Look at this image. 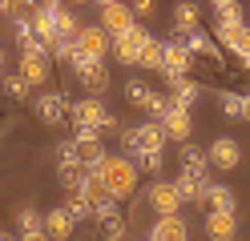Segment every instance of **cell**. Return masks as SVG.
Wrapping results in <instances>:
<instances>
[{
    "label": "cell",
    "mask_w": 250,
    "mask_h": 241,
    "mask_svg": "<svg viewBox=\"0 0 250 241\" xmlns=\"http://www.w3.org/2000/svg\"><path fill=\"white\" fill-rule=\"evenodd\" d=\"M97 177H101V185L109 189V197H113V201L129 197V193L137 189V165H133L129 157H105L101 169H97Z\"/></svg>",
    "instance_id": "1"
},
{
    "label": "cell",
    "mask_w": 250,
    "mask_h": 241,
    "mask_svg": "<svg viewBox=\"0 0 250 241\" xmlns=\"http://www.w3.org/2000/svg\"><path fill=\"white\" fill-rule=\"evenodd\" d=\"M69 117H73V125H77V133H109V129H117V117L105 109V101H97V96L73 101Z\"/></svg>",
    "instance_id": "2"
},
{
    "label": "cell",
    "mask_w": 250,
    "mask_h": 241,
    "mask_svg": "<svg viewBox=\"0 0 250 241\" xmlns=\"http://www.w3.org/2000/svg\"><path fill=\"white\" fill-rule=\"evenodd\" d=\"M105 145H101V133H77L73 141L61 145V161H81V165L89 169H101V161H105Z\"/></svg>",
    "instance_id": "3"
},
{
    "label": "cell",
    "mask_w": 250,
    "mask_h": 241,
    "mask_svg": "<svg viewBox=\"0 0 250 241\" xmlns=\"http://www.w3.org/2000/svg\"><path fill=\"white\" fill-rule=\"evenodd\" d=\"M121 141H125V153H133V157L162 153V149H166V129H162L158 121H146V125H133Z\"/></svg>",
    "instance_id": "4"
},
{
    "label": "cell",
    "mask_w": 250,
    "mask_h": 241,
    "mask_svg": "<svg viewBox=\"0 0 250 241\" xmlns=\"http://www.w3.org/2000/svg\"><path fill=\"white\" fill-rule=\"evenodd\" d=\"M77 53H81L85 60H105V53L113 48V37L101 28V24H81V32H77Z\"/></svg>",
    "instance_id": "5"
},
{
    "label": "cell",
    "mask_w": 250,
    "mask_h": 241,
    "mask_svg": "<svg viewBox=\"0 0 250 241\" xmlns=\"http://www.w3.org/2000/svg\"><path fill=\"white\" fill-rule=\"evenodd\" d=\"M125 101L137 105V109H146V112H153V121H162V112H166V105H169L158 89L146 85V80H129V85H125Z\"/></svg>",
    "instance_id": "6"
},
{
    "label": "cell",
    "mask_w": 250,
    "mask_h": 241,
    "mask_svg": "<svg viewBox=\"0 0 250 241\" xmlns=\"http://www.w3.org/2000/svg\"><path fill=\"white\" fill-rule=\"evenodd\" d=\"M190 69H194V56L186 53L178 40H166V53H162V76L174 85V80H186V76H190Z\"/></svg>",
    "instance_id": "7"
},
{
    "label": "cell",
    "mask_w": 250,
    "mask_h": 241,
    "mask_svg": "<svg viewBox=\"0 0 250 241\" xmlns=\"http://www.w3.org/2000/svg\"><path fill=\"white\" fill-rule=\"evenodd\" d=\"M182 205H186V201H182V193H178L174 181H153V185H149V209H153L158 217H178Z\"/></svg>",
    "instance_id": "8"
},
{
    "label": "cell",
    "mask_w": 250,
    "mask_h": 241,
    "mask_svg": "<svg viewBox=\"0 0 250 241\" xmlns=\"http://www.w3.org/2000/svg\"><path fill=\"white\" fill-rule=\"evenodd\" d=\"M158 125L166 129V141H178V145L190 141V129H194L190 109H182V105H174V101L166 105V112H162V121H158Z\"/></svg>",
    "instance_id": "9"
},
{
    "label": "cell",
    "mask_w": 250,
    "mask_h": 241,
    "mask_svg": "<svg viewBox=\"0 0 250 241\" xmlns=\"http://www.w3.org/2000/svg\"><path fill=\"white\" fill-rule=\"evenodd\" d=\"M146 40H149V32H146L142 24H133L129 32H121V37H113V56H117L121 64H137V56H142Z\"/></svg>",
    "instance_id": "10"
},
{
    "label": "cell",
    "mask_w": 250,
    "mask_h": 241,
    "mask_svg": "<svg viewBox=\"0 0 250 241\" xmlns=\"http://www.w3.org/2000/svg\"><path fill=\"white\" fill-rule=\"evenodd\" d=\"M97 16H101V28L109 32V37H121V32H129L133 24H137V16H133V8L129 4H101L97 8Z\"/></svg>",
    "instance_id": "11"
},
{
    "label": "cell",
    "mask_w": 250,
    "mask_h": 241,
    "mask_svg": "<svg viewBox=\"0 0 250 241\" xmlns=\"http://www.w3.org/2000/svg\"><path fill=\"white\" fill-rule=\"evenodd\" d=\"M206 157H210V165H214V169L230 173V169H238L242 149H238V141H234V137H218V141L210 145V149H206Z\"/></svg>",
    "instance_id": "12"
},
{
    "label": "cell",
    "mask_w": 250,
    "mask_h": 241,
    "mask_svg": "<svg viewBox=\"0 0 250 241\" xmlns=\"http://www.w3.org/2000/svg\"><path fill=\"white\" fill-rule=\"evenodd\" d=\"M93 217H97L101 241H125V225H129V221H125V213H121L117 205H105V209H97Z\"/></svg>",
    "instance_id": "13"
},
{
    "label": "cell",
    "mask_w": 250,
    "mask_h": 241,
    "mask_svg": "<svg viewBox=\"0 0 250 241\" xmlns=\"http://www.w3.org/2000/svg\"><path fill=\"white\" fill-rule=\"evenodd\" d=\"M73 73H77V80H81L89 93H105V89H109V69H105V60H77Z\"/></svg>",
    "instance_id": "14"
},
{
    "label": "cell",
    "mask_w": 250,
    "mask_h": 241,
    "mask_svg": "<svg viewBox=\"0 0 250 241\" xmlns=\"http://www.w3.org/2000/svg\"><path fill=\"white\" fill-rule=\"evenodd\" d=\"M214 32H218V40H222L234 56L250 64V24L246 20L242 24H230V28H214Z\"/></svg>",
    "instance_id": "15"
},
{
    "label": "cell",
    "mask_w": 250,
    "mask_h": 241,
    "mask_svg": "<svg viewBox=\"0 0 250 241\" xmlns=\"http://www.w3.org/2000/svg\"><path fill=\"white\" fill-rule=\"evenodd\" d=\"M69 101H65V93H41L37 96V117L44 121V125H61L69 117Z\"/></svg>",
    "instance_id": "16"
},
{
    "label": "cell",
    "mask_w": 250,
    "mask_h": 241,
    "mask_svg": "<svg viewBox=\"0 0 250 241\" xmlns=\"http://www.w3.org/2000/svg\"><path fill=\"white\" fill-rule=\"evenodd\" d=\"M174 185H178V193H182V201L198 205V201H206V189H210V173H190V169H182Z\"/></svg>",
    "instance_id": "17"
},
{
    "label": "cell",
    "mask_w": 250,
    "mask_h": 241,
    "mask_svg": "<svg viewBox=\"0 0 250 241\" xmlns=\"http://www.w3.org/2000/svg\"><path fill=\"white\" fill-rule=\"evenodd\" d=\"M57 173H61V185H65L69 193H85V185L93 181V173H97V169L81 165V161H61Z\"/></svg>",
    "instance_id": "18"
},
{
    "label": "cell",
    "mask_w": 250,
    "mask_h": 241,
    "mask_svg": "<svg viewBox=\"0 0 250 241\" xmlns=\"http://www.w3.org/2000/svg\"><path fill=\"white\" fill-rule=\"evenodd\" d=\"M17 73L24 76L28 89H33V85H44V80H49V53H24Z\"/></svg>",
    "instance_id": "19"
},
{
    "label": "cell",
    "mask_w": 250,
    "mask_h": 241,
    "mask_svg": "<svg viewBox=\"0 0 250 241\" xmlns=\"http://www.w3.org/2000/svg\"><path fill=\"white\" fill-rule=\"evenodd\" d=\"M210 209V213H238V201H234V189L230 185H222V181H210V189H206V201H202Z\"/></svg>",
    "instance_id": "20"
},
{
    "label": "cell",
    "mask_w": 250,
    "mask_h": 241,
    "mask_svg": "<svg viewBox=\"0 0 250 241\" xmlns=\"http://www.w3.org/2000/svg\"><path fill=\"white\" fill-rule=\"evenodd\" d=\"M77 233V221L65 213V205H57L53 213H44V237L49 241H69Z\"/></svg>",
    "instance_id": "21"
},
{
    "label": "cell",
    "mask_w": 250,
    "mask_h": 241,
    "mask_svg": "<svg viewBox=\"0 0 250 241\" xmlns=\"http://www.w3.org/2000/svg\"><path fill=\"white\" fill-rule=\"evenodd\" d=\"M146 241H190V229H186L182 217H158Z\"/></svg>",
    "instance_id": "22"
},
{
    "label": "cell",
    "mask_w": 250,
    "mask_h": 241,
    "mask_svg": "<svg viewBox=\"0 0 250 241\" xmlns=\"http://www.w3.org/2000/svg\"><path fill=\"white\" fill-rule=\"evenodd\" d=\"M206 237L210 241H234L238 237V221L230 213H206Z\"/></svg>",
    "instance_id": "23"
},
{
    "label": "cell",
    "mask_w": 250,
    "mask_h": 241,
    "mask_svg": "<svg viewBox=\"0 0 250 241\" xmlns=\"http://www.w3.org/2000/svg\"><path fill=\"white\" fill-rule=\"evenodd\" d=\"M210 12H214V28H230V24H242L246 20L242 4H234V0H214Z\"/></svg>",
    "instance_id": "24"
},
{
    "label": "cell",
    "mask_w": 250,
    "mask_h": 241,
    "mask_svg": "<svg viewBox=\"0 0 250 241\" xmlns=\"http://www.w3.org/2000/svg\"><path fill=\"white\" fill-rule=\"evenodd\" d=\"M178 157H182V169H190V173H210V157H206V149H198L194 141H186Z\"/></svg>",
    "instance_id": "25"
},
{
    "label": "cell",
    "mask_w": 250,
    "mask_h": 241,
    "mask_svg": "<svg viewBox=\"0 0 250 241\" xmlns=\"http://www.w3.org/2000/svg\"><path fill=\"white\" fill-rule=\"evenodd\" d=\"M12 37H17V44H21V56L24 53H49V48L41 44V37L33 32V20L28 24H12Z\"/></svg>",
    "instance_id": "26"
},
{
    "label": "cell",
    "mask_w": 250,
    "mask_h": 241,
    "mask_svg": "<svg viewBox=\"0 0 250 241\" xmlns=\"http://www.w3.org/2000/svg\"><path fill=\"white\" fill-rule=\"evenodd\" d=\"M162 53H166V44L149 37L146 48H142V56H137V69H158V73H162Z\"/></svg>",
    "instance_id": "27"
},
{
    "label": "cell",
    "mask_w": 250,
    "mask_h": 241,
    "mask_svg": "<svg viewBox=\"0 0 250 241\" xmlns=\"http://www.w3.org/2000/svg\"><path fill=\"white\" fill-rule=\"evenodd\" d=\"M65 213H69L73 221H89L93 213H97V209L89 205V197H85V193H69V201H65Z\"/></svg>",
    "instance_id": "28"
},
{
    "label": "cell",
    "mask_w": 250,
    "mask_h": 241,
    "mask_svg": "<svg viewBox=\"0 0 250 241\" xmlns=\"http://www.w3.org/2000/svg\"><path fill=\"white\" fill-rule=\"evenodd\" d=\"M169 93H174V105H182V109H190V105L198 101V85H194L190 76H186V80H174Z\"/></svg>",
    "instance_id": "29"
},
{
    "label": "cell",
    "mask_w": 250,
    "mask_h": 241,
    "mask_svg": "<svg viewBox=\"0 0 250 241\" xmlns=\"http://www.w3.org/2000/svg\"><path fill=\"white\" fill-rule=\"evenodd\" d=\"M85 197H89V205H93V209H105V205H117L113 197H109V189L101 185V177H97V173H93V181L85 185Z\"/></svg>",
    "instance_id": "30"
},
{
    "label": "cell",
    "mask_w": 250,
    "mask_h": 241,
    "mask_svg": "<svg viewBox=\"0 0 250 241\" xmlns=\"http://www.w3.org/2000/svg\"><path fill=\"white\" fill-rule=\"evenodd\" d=\"M4 96H8V101H24V96H28V85H24L21 73H4Z\"/></svg>",
    "instance_id": "31"
},
{
    "label": "cell",
    "mask_w": 250,
    "mask_h": 241,
    "mask_svg": "<svg viewBox=\"0 0 250 241\" xmlns=\"http://www.w3.org/2000/svg\"><path fill=\"white\" fill-rule=\"evenodd\" d=\"M17 225H21V233H44V217L37 213V209H21Z\"/></svg>",
    "instance_id": "32"
},
{
    "label": "cell",
    "mask_w": 250,
    "mask_h": 241,
    "mask_svg": "<svg viewBox=\"0 0 250 241\" xmlns=\"http://www.w3.org/2000/svg\"><path fill=\"white\" fill-rule=\"evenodd\" d=\"M198 16H202V8H198V4H178V8H174L178 28H194V24H198Z\"/></svg>",
    "instance_id": "33"
},
{
    "label": "cell",
    "mask_w": 250,
    "mask_h": 241,
    "mask_svg": "<svg viewBox=\"0 0 250 241\" xmlns=\"http://www.w3.org/2000/svg\"><path fill=\"white\" fill-rule=\"evenodd\" d=\"M162 161H166L162 153H146V157H137L133 165H137V173H149L153 181H158V173H162Z\"/></svg>",
    "instance_id": "34"
},
{
    "label": "cell",
    "mask_w": 250,
    "mask_h": 241,
    "mask_svg": "<svg viewBox=\"0 0 250 241\" xmlns=\"http://www.w3.org/2000/svg\"><path fill=\"white\" fill-rule=\"evenodd\" d=\"M222 112L234 121H242V93H222Z\"/></svg>",
    "instance_id": "35"
},
{
    "label": "cell",
    "mask_w": 250,
    "mask_h": 241,
    "mask_svg": "<svg viewBox=\"0 0 250 241\" xmlns=\"http://www.w3.org/2000/svg\"><path fill=\"white\" fill-rule=\"evenodd\" d=\"M129 8H133V16H149L153 12V4H146V0H142V4H129Z\"/></svg>",
    "instance_id": "36"
},
{
    "label": "cell",
    "mask_w": 250,
    "mask_h": 241,
    "mask_svg": "<svg viewBox=\"0 0 250 241\" xmlns=\"http://www.w3.org/2000/svg\"><path fill=\"white\" fill-rule=\"evenodd\" d=\"M242 121H250V93H242Z\"/></svg>",
    "instance_id": "37"
},
{
    "label": "cell",
    "mask_w": 250,
    "mask_h": 241,
    "mask_svg": "<svg viewBox=\"0 0 250 241\" xmlns=\"http://www.w3.org/2000/svg\"><path fill=\"white\" fill-rule=\"evenodd\" d=\"M17 241H49V237H44V233H21Z\"/></svg>",
    "instance_id": "38"
},
{
    "label": "cell",
    "mask_w": 250,
    "mask_h": 241,
    "mask_svg": "<svg viewBox=\"0 0 250 241\" xmlns=\"http://www.w3.org/2000/svg\"><path fill=\"white\" fill-rule=\"evenodd\" d=\"M0 73H4V44H0Z\"/></svg>",
    "instance_id": "39"
},
{
    "label": "cell",
    "mask_w": 250,
    "mask_h": 241,
    "mask_svg": "<svg viewBox=\"0 0 250 241\" xmlns=\"http://www.w3.org/2000/svg\"><path fill=\"white\" fill-rule=\"evenodd\" d=\"M0 241H17V237H12V233H0Z\"/></svg>",
    "instance_id": "40"
},
{
    "label": "cell",
    "mask_w": 250,
    "mask_h": 241,
    "mask_svg": "<svg viewBox=\"0 0 250 241\" xmlns=\"http://www.w3.org/2000/svg\"><path fill=\"white\" fill-rule=\"evenodd\" d=\"M0 16H8V4H0Z\"/></svg>",
    "instance_id": "41"
}]
</instances>
